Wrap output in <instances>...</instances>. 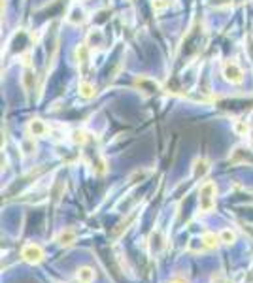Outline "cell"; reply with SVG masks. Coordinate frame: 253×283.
Listing matches in <instances>:
<instances>
[{
  "instance_id": "obj_5",
  "label": "cell",
  "mask_w": 253,
  "mask_h": 283,
  "mask_svg": "<svg viewBox=\"0 0 253 283\" xmlns=\"http://www.w3.org/2000/svg\"><path fill=\"white\" fill-rule=\"evenodd\" d=\"M149 247H151V253L157 255L161 253V249L165 247V238H163V232L161 230H155L149 238Z\"/></svg>"
},
{
  "instance_id": "obj_11",
  "label": "cell",
  "mask_w": 253,
  "mask_h": 283,
  "mask_svg": "<svg viewBox=\"0 0 253 283\" xmlns=\"http://www.w3.org/2000/svg\"><path fill=\"white\" fill-rule=\"evenodd\" d=\"M193 170H195V178H202V176H206V174H208L210 164H208V161H206V159H197V161H195V164H193Z\"/></svg>"
},
{
  "instance_id": "obj_1",
  "label": "cell",
  "mask_w": 253,
  "mask_h": 283,
  "mask_svg": "<svg viewBox=\"0 0 253 283\" xmlns=\"http://www.w3.org/2000/svg\"><path fill=\"white\" fill-rule=\"evenodd\" d=\"M215 193H217V187L213 182H206V183L200 187V197H198V206H200V212L208 213L215 208Z\"/></svg>"
},
{
  "instance_id": "obj_18",
  "label": "cell",
  "mask_w": 253,
  "mask_h": 283,
  "mask_svg": "<svg viewBox=\"0 0 253 283\" xmlns=\"http://www.w3.org/2000/svg\"><path fill=\"white\" fill-rule=\"evenodd\" d=\"M248 138H250V143L253 145V128L250 130V134H248Z\"/></svg>"
},
{
  "instance_id": "obj_9",
  "label": "cell",
  "mask_w": 253,
  "mask_h": 283,
  "mask_svg": "<svg viewBox=\"0 0 253 283\" xmlns=\"http://www.w3.org/2000/svg\"><path fill=\"white\" fill-rule=\"evenodd\" d=\"M200 240L204 242L206 249H215V247H219V243H221L219 234H215V232H204V234L200 236Z\"/></svg>"
},
{
  "instance_id": "obj_17",
  "label": "cell",
  "mask_w": 253,
  "mask_h": 283,
  "mask_svg": "<svg viewBox=\"0 0 253 283\" xmlns=\"http://www.w3.org/2000/svg\"><path fill=\"white\" fill-rule=\"evenodd\" d=\"M32 81H34V76H32V70L27 68L25 74H23V87H25V91H30V87H32Z\"/></svg>"
},
{
  "instance_id": "obj_19",
  "label": "cell",
  "mask_w": 253,
  "mask_h": 283,
  "mask_svg": "<svg viewBox=\"0 0 253 283\" xmlns=\"http://www.w3.org/2000/svg\"><path fill=\"white\" fill-rule=\"evenodd\" d=\"M172 283H187V282H185V280H174Z\"/></svg>"
},
{
  "instance_id": "obj_2",
  "label": "cell",
  "mask_w": 253,
  "mask_h": 283,
  "mask_svg": "<svg viewBox=\"0 0 253 283\" xmlns=\"http://www.w3.org/2000/svg\"><path fill=\"white\" fill-rule=\"evenodd\" d=\"M21 257H23V261L28 263V264H40L43 259H45V251L42 249V245L30 242V243H25L23 245Z\"/></svg>"
},
{
  "instance_id": "obj_6",
  "label": "cell",
  "mask_w": 253,
  "mask_h": 283,
  "mask_svg": "<svg viewBox=\"0 0 253 283\" xmlns=\"http://www.w3.org/2000/svg\"><path fill=\"white\" fill-rule=\"evenodd\" d=\"M76 240H78V234H76L74 228H64V230H61V234L57 236V242H59L61 245H72Z\"/></svg>"
},
{
  "instance_id": "obj_7",
  "label": "cell",
  "mask_w": 253,
  "mask_h": 283,
  "mask_svg": "<svg viewBox=\"0 0 253 283\" xmlns=\"http://www.w3.org/2000/svg\"><path fill=\"white\" fill-rule=\"evenodd\" d=\"M76 280L80 283H93L95 282V270L91 266H82L76 272Z\"/></svg>"
},
{
  "instance_id": "obj_4",
  "label": "cell",
  "mask_w": 253,
  "mask_h": 283,
  "mask_svg": "<svg viewBox=\"0 0 253 283\" xmlns=\"http://www.w3.org/2000/svg\"><path fill=\"white\" fill-rule=\"evenodd\" d=\"M27 130L30 136H36V138H43V136H47V132H49V127L43 123L42 119H30L27 125Z\"/></svg>"
},
{
  "instance_id": "obj_8",
  "label": "cell",
  "mask_w": 253,
  "mask_h": 283,
  "mask_svg": "<svg viewBox=\"0 0 253 283\" xmlns=\"http://www.w3.org/2000/svg\"><path fill=\"white\" fill-rule=\"evenodd\" d=\"M85 12L82 10V8H74L70 14L66 15V21L70 23V25H74V27H80V25H84L85 23Z\"/></svg>"
},
{
  "instance_id": "obj_12",
  "label": "cell",
  "mask_w": 253,
  "mask_h": 283,
  "mask_svg": "<svg viewBox=\"0 0 253 283\" xmlns=\"http://www.w3.org/2000/svg\"><path fill=\"white\" fill-rule=\"evenodd\" d=\"M219 238H221V243L231 245V243H234V242H236V232H234V230H231V228H223V230L219 232Z\"/></svg>"
},
{
  "instance_id": "obj_16",
  "label": "cell",
  "mask_w": 253,
  "mask_h": 283,
  "mask_svg": "<svg viewBox=\"0 0 253 283\" xmlns=\"http://www.w3.org/2000/svg\"><path fill=\"white\" fill-rule=\"evenodd\" d=\"M132 221H134V215H130V217L126 219L125 223H121V225L117 226V228H113V230H112V238H117V236H121V232H123V230L126 228V225H130Z\"/></svg>"
},
{
  "instance_id": "obj_3",
  "label": "cell",
  "mask_w": 253,
  "mask_h": 283,
  "mask_svg": "<svg viewBox=\"0 0 253 283\" xmlns=\"http://www.w3.org/2000/svg\"><path fill=\"white\" fill-rule=\"evenodd\" d=\"M221 74H223V78H225L229 83L238 85L244 81V72H242V68H240L234 61H225L221 64Z\"/></svg>"
},
{
  "instance_id": "obj_15",
  "label": "cell",
  "mask_w": 253,
  "mask_h": 283,
  "mask_svg": "<svg viewBox=\"0 0 253 283\" xmlns=\"http://www.w3.org/2000/svg\"><path fill=\"white\" fill-rule=\"evenodd\" d=\"M232 128H234V132H236L238 136H248V134H250V130H252V128L248 127V123H246V121H242V119L236 121Z\"/></svg>"
},
{
  "instance_id": "obj_13",
  "label": "cell",
  "mask_w": 253,
  "mask_h": 283,
  "mask_svg": "<svg viewBox=\"0 0 253 283\" xmlns=\"http://www.w3.org/2000/svg\"><path fill=\"white\" fill-rule=\"evenodd\" d=\"M76 59H78V62L80 64H87V61H89V47L82 43L78 49H76Z\"/></svg>"
},
{
  "instance_id": "obj_20",
  "label": "cell",
  "mask_w": 253,
  "mask_h": 283,
  "mask_svg": "<svg viewBox=\"0 0 253 283\" xmlns=\"http://www.w3.org/2000/svg\"><path fill=\"white\" fill-rule=\"evenodd\" d=\"M130 2H136V0H130Z\"/></svg>"
},
{
  "instance_id": "obj_14",
  "label": "cell",
  "mask_w": 253,
  "mask_h": 283,
  "mask_svg": "<svg viewBox=\"0 0 253 283\" xmlns=\"http://www.w3.org/2000/svg\"><path fill=\"white\" fill-rule=\"evenodd\" d=\"M87 140H89V138H87V132H85L84 128H78V130L72 132V142H74V143H78V145H85Z\"/></svg>"
},
{
  "instance_id": "obj_10",
  "label": "cell",
  "mask_w": 253,
  "mask_h": 283,
  "mask_svg": "<svg viewBox=\"0 0 253 283\" xmlns=\"http://www.w3.org/2000/svg\"><path fill=\"white\" fill-rule=\"evenodd\" d=\"M78 93H80V97L82 99H93L95 97V93H97V89H95V85L89 83V81H80V85H78Z\"/></svg>"
}]
</instances>
